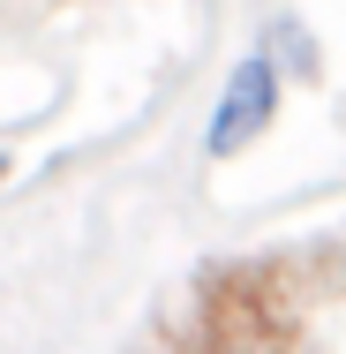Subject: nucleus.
I'll list each match as a JSON object with an SVG mask.
<instances>
[{"instance_id": "nucleus-3", "label": "nucleus", "mask_w": 346, "mask_h": 354, "mask_svg": "<svg viewBox=\"0 0 346 354\" xmlns=\"http://www.w3.org/2000/svg\"><path fill=\"white\" fill-rule=\"evenodd\" d=\"M0 181H8V151H0Z\"/></svg>"}, {"instance_id": "nucleus-2", "label": "nucleus", "mask_w": 346, "mask_h": 354, "mask_svg": "<svg viewBox=\"0 0 346 354\" xmlns=\"http://www.w3.org/2000/svg\"><path fill=\"white\" fill-rule=\"evenodd\" d=\"M271 113H278V61L271 53L233 61V75H226V91H218V106H211V121H204V158L218 166V158L249 151V143L271 129Z\"/></svg>"}, {"instance_id": "nucleus-1", "label": "nucleus", "mask_w": 346, "mask_h": 354, "mask_svg": "<svg viewBox=\"0 0 346 354\" xmlns=\"http://www.w3.org/2000/svg\"><path fill=\"white\" fill-rule=\"evenodd\" d=\"M294 347V309L278 279L264 272H226L196 301V347L189 354H286Z\"/></svg>"}]
</instances>
